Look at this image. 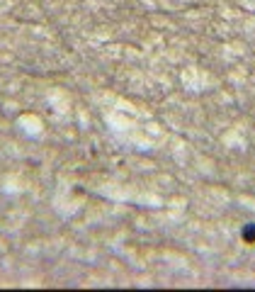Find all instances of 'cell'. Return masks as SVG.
I'll use <instances>...</instances> for the list:
<instances>
[{
  "label": "cell",
  "mask_w": 255,
  "mask_h": 292,
  "mask_svg": "<svg viewBox=\"0 0 255 292\" xmlns=\"http://www.w3.org/2000/svg\"><path fill=\"white\" fill-rule=\"evenodd\" d=\"M243 239H245V241H255V226L253 224H248L243 229Z\"/></svg>",
  "instance_id": "1"
}]
</instances>
